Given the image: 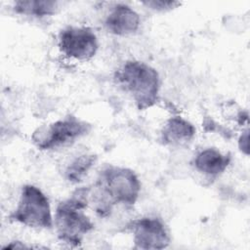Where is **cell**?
<instances>
[{"label":"cell","instance_id":"10","mask_svg":"<svg viewBox=\"0 0 250 250\" xmlns=\"http://www.w3.org/2000/svg\"><path fill=\"white\" fill-rule=\"evenodd\" d=\"M195 127L181 116L171 117L161 131V141L164 145H179L190 141L195 135Z\"/></svg>","mask_w":250,"mask_h":250},{"label":"cell","instance_id":"9","mask_svg":"<svg viewBox=\"0 0 250 250\" xmlns=\"http://www.w3.org/2000/svg\"><path fill=\"white\" fill-rule=\"evenodd\" d=\"M229 162V154H223L213 147L199 151L193 159L195 169L210 177H217L221 175L227 169Z\"/></svg>","mask_w":250,"mask_h":250},{"label":"cell","instance_id":"1","mask_svg":"<svg viewBox=\"0 0 250 250\" xmlns=\"http://www.w3.org/2000/svg\"><path fill=\"white\" fill-rule=\"evenodd\" d=\"M95 188L96 210L101 216H105L115 204L133 206L139 198L141 183L133 170L107 166L101 171Z\"/></svg>","mask_w":250,"mask_h":250},{"label":"cell","instance_id":"14","mask_svg":"<svg viewBox=\"0 0 250 250\" xmlns=\"http://www.w3.org/2000/svg\"><path fill=\"white\" fill-rule=\"evenodd\" d=\"M238 146L242 152L248 154V130H246L239 138Z\"/></svg>","mask_w":250,"mask_h":250},{"label":"cell","instance_id":"13","mask_svg":"<svg viewBox=\"0 0 250 250\" xmlns=\"http://www.w3.org/2000/svg\"><path fill=\"white\" fill-rule=\"evenodd\" d=\"M144 5L146 7L158 11V12H164V11H169L174 8H177L178 6L181 5L180 2L176 1H164V0H152V1H146L143 2Z\"/></svg>","mask_w":250,"mask_h":250},{"label":"cell","instance_id":"15","mask_svg":"<svg viewBox=\"0 0 250 250\" xmlns=\"http://www.w3.org/2000/svg\"><path fill=\"white\" fill-rule=\"evenodd\" d=\"M15 248H28L26 245L20 241H13L10 244H7L3 247V249H15Z\"/></svg>","mask_w":250,"mask_h":250},{"label":"cell","instance_id":"11","mask_svg":"<svg viewBox=\"0 0 250 250\" xmlns=\"http://www.w3.org/2000/svg\"><path fill=\"white\" fill-rule=\"evenodd\" d=\"M97 156L93 153H85L77 156L65 169V179L71 184L83 181L90 169L94 166Z\"/></svg>","mask_w":250,"mask_h":250},{"label":"cell","instance_id":"7","mask_svg":"<svg viewBox=\"0 0 250 250\" xmlns=\"http://www.w3.org/2000/svg\"><path fill=\"white\" fill-rule=\"evenodd\" d=\"M135 247L139 249H164L170 243L167 228L160 219L144 217L132 223Z\"/></svg>","mask_w":250,"mask_h":250},{"label":"cell","instance_id":"2","mask_svg":"<svg viewBox=\"0 0 250 250\" xmlns=\"http://www.w3.org/2000/svg\"><path fill=\"white\" fill-rule=\"evenodd\" d=\"M89 191V188H79L57 206L54 218L56 231L59 239L69 246H79L84 236L94 229L93 222L84 211Z\"/></svg>","mask_w":250,"mask_h":250},{"label":"cell","instance_id":"12","mask_svg":"<svg viewBox=\"0 0 250 250\" xmlns=\"http://www.w3.org/2000/svg\"><path fill=\"white\" fill-rule=\"evenodd\" d=\"M15 11L18 14L34 16V17H46L56 13L58 9L57 1H17L14 6Z\"/></svg>","mask_w":250,"mask_h":250},{"label":"cell","instance_id":"3","mask_svg":"<svg viewBox=\"0 0 250 250\" xmlns=\"http://www.w3.org/2000/svg\"><path fill=\"white\" fill-rule=\"evenodd\" d=\"M119 85L130 94L140 110L152 107L159 99L160 78L158 72L146 62H126L115 73Z\"/></svg>","mask_w":250,"mask_h":250},{"label":"cell","instance_id":"8","mask_svg":"<svg viewBox=\"0 0 250 250\" xmlns=\"http://www.w3.org/2000/svg\"><path fill=\"white\" fill-rule=\"evenodd\" d=\"M104 24L112 34L119 36L129 35L138 30L140 16L131 7L125 4H117L106 17Z\"/></svg>","mask_w":250,"mask_h":250},{"label":"cell","instance_id":"6","mask_svg":"<svg viewBox=\"0 0 250 250\" xmlns=\"http://www.w3.org/2000/svg\"><path fill=\"white\" fill-rule=\"evenodd\" d=\"M59 48L69 59L88 61L96 55L99 42L89 27L68 26L59 34Z\"/></svg>","mask_w":250,"mask_h":250},{"label":"cell","instance_id":"4","mask_svg":"<svg viewBox=\"0 0 250 250\" xmlns=\"http://www.w3.org/2000/svg\"><path fill=\"white\" fill-rule=\"evenodd\" d=\"M9 219L34 229H51L54 224L48 197L33 185L22 187L18 206Z\"/></svg>","mask_w":250,"mask_h":250},{"label":"cell","instance_id":"5","mask_svg":"<svg viewBox=\"0 0 250 250\" xmlns=\"http://www.w3.org/2000/svg\"><path fill=\"white\" fill-rule=\"evenodd\" d=\"M91 125L75 116L69 115L53 122L46 128H40L32 135L35 146L40 150L56 149L88 134Z\"/></svg>","mask_w":250,"mask_h":250}]
</instances>
